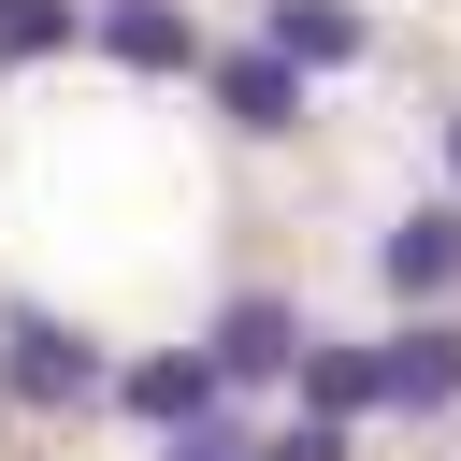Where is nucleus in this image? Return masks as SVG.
I'll use <instances>...</instances> for the list:
<instances>
[{
    "label": "nucleus",
    "instance_id": "obj_1",
    "mask_svg": "<svg viewBox=\"0 0 461 461\" xmlns=\"http://www.w3.org/2000/svg\"><path fill=\"white\" fill-rule=\"evenodd\" d=\"M0 389H14V403H101L115 375H101V346H86L72 317L14 303V317H0Z\"/></svg>",
    "mask_w": 461,
    "mask_h": 461
},
{
    "label": "nucleus",
    "instance_id": "obj_2",
    "mask_svg": "<svg viewBox=\"0 0 461 461\" xmlns=\"http://www.w3.org/2000/svg\"><path fill=\"white\" fill-rule=\"evenodd\" d=\"M202 360H216L230 389H259V375H303V317H288L274 288H245V303H216V331H202Z\"/></svg>",
    "mask_w": 461,
    "mask_h": 461
},
{
    "label": "nucleus",
    "instance_id": "obj_3",
    "mask_svg": "<svg viewBox=\"0 0 461 461\" xmlns=\"http://www.w3.org/2000/svg\"><path fill=\"white\" fill-rule=\"evenodd\" d=\"M216 115H230L245 144L303 130V58H274V43H230V58H216Z\"/></svg>",
    "mask_w": 461,
    "mask_h": 461
},
{
    "label": "nucleus",
    "instance_id": "obj_4",
    "mask_svg": "<svg viewBox=\"0 0 461 461\" xmlns=\"http://www.w3.org/2000/svg\"><path fill=\"white\" fill-rule=\"evenodd\" d=\"M86 43H101L115 72H202V29H187L173 0H101V14H86Z\"/></svg>",
    "mask_w": 461,
    "mask_h": 461
},
{
    "label": "nucleus",
    "instance_id": "obj_5",
    "mask_svg": "<svg viewBox=\"0 0 461 461\" xmlns=\"http://www.w3.org/2000/svg\"><path fill=\"white\" fill-rule=\"evenodd\" d=\"M375 274H389L403 303H447V288H461V202H418V216H389Z\"/></svg>",
    "mask_w": 461,
    "mask_h": 461
},
{
    "label": "nucleus",
    "instance_id": "obj_6",
    "mask_svg": "<svg viewBox=\"0 0 461 461\" xmlns=\"http://www.w3.org/2000/svg\"><path fill=\"white\" fill-rule=\"evenodd\" d=\"M259 43H274V58H303V72H346L375 29H360V0H274V14H259Z\"/></svg>",
    "mask_w": 461,
    "mask_h": 461
},
{
    "label": "nucleus",
    "instance_id": "obj_7",
    "mask_svg": "<svg viewBox=\"0 0 461 461\" xmlns=\"http://www.w3.org/2000/svg\"><path fill=\"white\" fill-rule=\"evenodd\" d=\"M216 389H230V375H216L202 346H187V360H130V375H115V403H130V418H158V432L216 418Z\"/></svg>",
    "mask_w": 461,
    "mask_h": 461
},
{
    "label": "nucleus",
    "instance_id": "obj_8",
    "mask_svg": "<svg viewBox=\"0 0 461 461\" xmlns=\"http://www.w3.org/2000/svg\"><path fill=\"white\" fill-rule=\"evenodd\" d=\"M303 403H317V418H375V403H389V346H317V360H303Z\"/></svg>",
    "mask_w": 461,
    "mask_h": 461
},
{
    "label": "nucleus",
    "instance_id": "obj_9",
    "mask_svg": "<svg viewBox=\"0 0 461 461\" xmlns=\"http://www.w3.org/2000/svg\"><path fill=\"white\" fill-rule=\"evenodd\" d=\"M389 403H461V331H447V317L389 331Z\"/></svg>",
    "mask_w": 461,
    "mask_h": 461
},
{
    "label": "nucleus",
    "instance_id": "obj_10",
    "mask_svg": "<svg viewBox=\"0 0 461 461\" xmlns=\"http://www.w3.org/2000/svg\"><path fill=\"white\" fill-rule=\"evenodd\" d=\"M58 43H86L72 0H0V58H58Z\"/></svg>",
    "mask_w": 461,
    "mask_h": 461
},
{
    "label": "nucleus",
    "instance_id": "obj_11",
    "mask_svg": "<svg viewBox=\"0 0 461 461\" xmlns=\"http://www.w3.org/2000/svg\"><path fill=\"white\" fill-rule=\"evenodd\" d=\"M259 461H360V447H346V418H317V403H303L288 432H259Z\"/></svg>",
    "mask_w": 461,
    "mask_h": 461
},
{
    "label": "nucleus",
    "instance_id": "obj_12",
    "mask_svg": "<svg viewBox=\"0 0 461 461\" xmlns=\"http://www.w3.org/2000/svg\"><path fill=\"white\" fill-rule=\"evenodd\" d=\"M158 461H259V432H245V418H187Z\"/></svg>",
    "mask_w": 461,
    "mask_h": 461
},
{
    "label": "nucleus",
    "instance_id": "obj_13",
    "mask_svg": "<svg viewBox=\"0 0 461 461\" xmlns=\"http://www.w3.org/2000/svg\"><path fill=\"white\" fill-rule=\"evenodd\" d=\"M447 173H461V115H447Z\"/></svg>",
    "mask_w": 461,
    "mask_h": 461
}]
</instances>
